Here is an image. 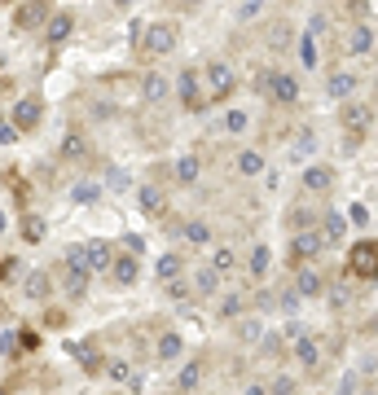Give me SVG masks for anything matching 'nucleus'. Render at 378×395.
<instances>
[{
	"label": "nucleus",
	"mask_w": 378,
	"mask_h": 395,
	"mask_svg": "<svg viewBox=\"0 0 378 395\" xmlns=\"http://www.w3.org/2000/svg\"><path fill=\"white\" fill-rule=\"evenodd\" d=\"M256 88H260L273 105H295V101H299V79L286 75V70H264Z\"/></svg>",
	"instance_id": "nucleus-1"
},
{
	"label": "nucleus",
	"mask_w": 378,
	"mask_h": 395,
	"mask_svg": "<svg viewBox=\"0 0 378 395\" xmlns=\"http://www.w3.org/2000/svg\"><path fill=\"white\" fill-rule=\"evenodd\" d=\"M347 273L361 277V281H374L378 277V242H369V237H365V242L352 246L347 251Z\"/></svg>",
	"instance_id": "nucleus-2"
},
{
	"label": "nucleus",
	"mask_w": 378,
	"mask_h": 395,
	"mask_svg": "<svg viewBox=\"0 0 378 395\" xmlns=\"http://www.w3.org/2000/svg\"><path fill=\"white\" fill-rule=\"evenodd\" d=\"M339 119H343L347 141H352V145H361V141H365V132H369V123H374V110H369L365 101H347L343 110H339Z\"/></svg>",
	"instance_id": "nucleus-3"
},
{
	"label": "nucleus",
	"mask_w": 378,
	"mask_h": 395,
	"mask_svg": "<svg viewBox=\"0 0 378 395\" xmlns=\"http://www.w3.org/2000/svg\"><path fill=\"white\" fill-rule=\"evenodd\" d=\"M172 44H176V26H172V22L145 26V40H141V53H145V58H163V53H172Z\"/></svg>",
	"instance_id": "nucleus-4"
},
{
	"label": "nucleus",
	"mask_w": 378,
	"mask_h": 395,
	"mask_svg": "<svg viewBox=\"0 0 378 395\" xmlns=\"http://www.w3.org/2000/svg\"><path fill=\"white\" fill-rule=\"evenodd\" d=\"M207 101H224L233 93V66L229 62H207Z\"/></svg>",
	"instance_id": "nucleus-5"
},
{
	"label": "nucleus",
	"mask_w": 378,
	"mask_h": 395,
	"mask_svg": "<svg viewBox=\"0 0 378 395\" xmlns=\"http://www.w3.org/2000/svg\"><path fill=\"white\" fill-rule=\"evenodd\" d=\"M321 233L317 228H304V233H295L290 237V259H295V268H304V263L313 259V255H321Z\"/></svg>",
	"instance_id": "nucleus-6"
},
{
	"label": "nucleus",
	"mask_w": 378,
	"mask_h": 395,
	"mask_svg": "<svg viewBox=\"0 0 378 395\" xmlns=\"http://www.w3.org/2000/svg\"><path fill=\"white\" fill-rule=\"evenodd\" d=\"M181 101H185V110H203L207 105V93L198 88V70H181Z\"/></svg>",
	"instance_id": "nucleus-7"
},
{
	"label": "nucleus",
	"mask_w": 378,
	"mask_h": 395,
	"mask_svg": "<svg viewBox=\"0 0 378 395\" xmlns=\"http://www.w3.org/2000/svg\"><path fill=\"white\" fill-rule=\"evenodd\" d=\"M321 285H325V281H321V273L304 263V268L295 273V299H317V295H321Z\"/></svg>",
	"instance_id": "nucleus-8"
},
{
	"label": "nucleus",
	"mask_w": 378,
	"mask_h": 395,
	"mask_svg": "<svg viewBox=\"0 0 378 395\" xmlns=\"http://www.w3.org/2000/svg\"><path fill=\"white\" fill-rule=\"evenodd\" d=\"M295 360L304 364L308 374H317V369H321V342H317V338H308V334H304V338H295Z\"/></svg>",
	"instance_id": "nucleus-9"
},
{
	"label": "nucleus",
	"mask_w": 378,
	"mask_h": 395,
	"mask_svg": "<svg viewBox=\"0 0 378 395\" xmlns=\"http://www.w3.org/2000/svg\"><path fill=\"white\" fill-rule=\"evenodd\" d=\"M369 48H374V31H369L365 22H357V26L347 31V53H352V58H365Z\"/></svg>",
	"instance_id": "nucleus-10"
},
{
	"label": "nucleus",
	"mask_w": 378,
	"mask_h": 395,
	"mask_svg": "<svg viewBox=\"0 0 378 395\" xmlns=\"http://www.w3.org/2000/svg\"><path fill=\"white\" fill-rule=\"evenodd\" d=\"M36 123H40V101H36V97H22V101L14 105V127L27 132V127H36Z\"/></svg>",
	"instance_id": "nucleus-11"
},
{
	"label": "nucleus",
	"mask_w": 378,
	"mask_h": 395,
	"mask_svg": "<svg viewBox=\"0 0 378 395\" xmlns=\"http://www.w3.org/2000/svg\"><path fill=\"white\" fill-rule=\"evenodd\" d=\"M110 246L106 242H93V246H84V268H88V277L93 273H102V268H110Z\"/></svg>",
	"instance_id": "nucleus-12"
},
{
	"label": "nucleus",
	"mask_w": 378,
	"mask_h": 395,
	"mask_svg": "<svg viewBox=\"0 0 378 395\" xmlns=\"http://www.w3.org/2000/svg\"><path fill=\"white\" fill-rule=\"evenodd\" d=\"M141 97H145V105H163L167 101V79L163 75H145L141 79Z\"/></svg>",
	"instance_id": "nucleus-13"
},
{
	"label": "nucleus",
	"mask_w": 378,
	"mask_h": 395,
	"mask_svg": "<svg viewBox=\"0 0 378 395\" xmlns=\"http://www.w3.org/2000/svg\"><path fill=\"white\" fill-rule=\"evenodd\" d=\"M335 184V167H308L304 172V189L308 194H325Z\"/></svg>",
	"instance_id": "nucleus-14"
},
{
	"label": "nucleus",
	"mask_w": 378,
	"mask_h": 395,
	"mask_svg": "<svg viewBox=\"0 0 378 395\" xmlns=\"http://www.w3.org/2000/svg\"><path fill=\"white\" fill-rule=\"evenodd\" d=\"M343 233H347V216H339V211H325V220H321V242H343Z\"/></svg>",
	"instance_id": "nucleus-15"
},
{
	"label": "nucleus",
	"mask_w": 378,
	"mask_h": 395,
	"mask_svg": "<svg viewBox=\"0 0 378 395\" xmlns=\"http://www.w3.org/2000/svg\"><path fill=\"white\" fill-rule=\"evenodd\" d=\"M14 22L22 26V31H31V26H40V22H48V5H22V9L14 14Z\"/></svg>",
	"instance_id": "nucleus-16"
},
{
	"label": "nucleus",
	"mask_w": 378,
	"mask_h": 395,
	"mask_svg": "<svg viewBox=\"0 0 378 395\" xmlns=\"http://www.w3.org/2000/svg\"><path fill=\"white\" fill-rule=\"evenodd\" d=\"M233 268H238L233 246H216V251H211V273H216V277H229Z\"/></svg>",
	"instance_id": "nucleus-17"
},
{
	"label": "nucleus",
	"mask_w": 378,
	"mask_h": 395,
	"mask_svg": "<svg viewBox=\"0 0 378 395\" xmlns=\"http://www.w3.org/2000/svg\"><path fill=\"white\" fill-rule=\"evenodd\" d=\"M325 88H330V97H352V93H357V75H347V70H335V75H330V84H325Z\"/></svg>",
	"instance_id": "nucleus-18"
},
{
	"label": "nucleus",
	"mask_w": 378,
	"mask_h": 395,
	"mask_svg": "<svg viewBox=\"0 0 378 395\" xmlns=\"http://www.w3.org/2000/svg\"><path fill=\"white\" fill-rule=\"evenodd\" d=\"M154 352H159V360L167 364V360H176V356L185 352V342H181V334H172V330H167V334L159 338V347H154Z\"/></svg>",
	"instance_id": "nucleus-19"
},
{
	"label": "nucleus",
	"mask_w": 378,
	"mask_h": 395,
	"mask_svg": "<svg viewBox=\"0 0 378 395\" xmlns=\"http://www.w3.org/2000/svg\"><path fill=\"white\" fill-rule=\"evenodd\" d=\"M62 290H66L70 299H80L84 290H88V277H84V273H75V268H62Z\"/></svg>",
	"instance_id": "nucleus-20"
},
{
	"label": "nucleus",
	"mask_w": 378,
	"mask_h": 395,
	"mask_svg": "<svg viewBox=\"0 0 378 395\" xmlns=\"http://www.w3.org/2000/svg\"><path fill=\"white\" fill-rule=\"evenodd\" d=\"M181 233H185V242H189V246H207V242H211V228H207L203 220H189Z\"/></svg>",
	"instance_id": "nucleus-21"
},
{
	"label": "nucleus",
	"mask_w": 378,
	"mask_h": 395,
	"mask_svg": "<svg viewBox=\"0 0 378 395\" xmlns=\"http://www.w3.org/2000/svg\"><path fill=\"white\" fill-rule=\"evenodd\" d=\"M115 281H119V285H132V281H137V259H132V255H119V259H115Z\"/></svg>",
	"instance_id": "nucleus-22"
},
{
	"label": "nucleus",
	"mask_w": 378,
	"mask_h": 395,
	"mask_svg": "<svg viewBox=\"0 0 378 395\" xmlns=\"http://www.w3.org/2000/svg\"><path fill=\"white\" fill-rule=\"evenodd\" d=\"M198 172H203V163H198L194 154H185L181 163H176V180H181V184H194V180H198Z\"/></svg>",
	"instance_id": "nucleus-23"
},
{
	"label": "nucleus",
	"mask_w": 378,
	"mask_h": 395,
	"mask_svg": "<svg viewBox=\"0 0 378 395\" xmlns=\"http://www.w3.org/2000/svg\"><path fill=\"white\" fill-rule=\"evenodd\" d=\"M238 172H242V176H260V172H264V158H260L256 149H242V154H238Z\"/></svg>",
	"instance_id": "nucleus-24"
},
{
	"label": "nucleus",
	"mask_w": 378,
	"mask_h": 395,
	"mask_svg": "<svg viewBox=\"0 0 378 395\" xmlns=\"http://www.w3.org/2000/svg\"><path fill=\"white\" fill-rule=\"evenodd\" d=\"M66 36H70V14H53V18H48V40L62 44Z\"/></svg>",
	"instance_id": "nucleus-25"
},
{
	"label": "nucleus",
	"mask_w": 378,
	"mask_h": 395,
	"mask_svg": "<svg viewBox=\"0 0 378 395\" xmlns=\"http://www.w3.org/2000/svg\"><path fill=\"white\" fill-rule=\"evenodd\" d=\"M84 154H88L84 137H80V132H66V141H62V158H70V163H75V158H84Z\"/></svg>",
	"instance_id": "nucleus-26"
},
{
	"label": "nucleus",
	"mask_w": 378,
	"mask_h": 395,
	"mask_svg": "<svg viewBox=\"0 0 378 395\" xmlns=\"http://www.w3.org/2000/svg\"><path fill=\"white\" fill-rule=\"evenodd\" d=\"M189 290H198V295H216V273L211 268H198L194 281H189Z\"/></svg>",
	"instance_id": "nucleus-27"
},
{
	"label": "nucleus",
	"mask_w": 378,
	"mask_h": 395,
	"mask_svg": "<svg viewBox=\"0 0 378 395\" xmlns=\"http://www.w3.org/2000/svg\"><path fill=\"white\" fill-rule=\"evenodd\" d=\"M260 356L264 360H282V334H264L260 338Z\"/></svg>",
	"instance_id": "nucleus-28"
},
{
	"label": "nucleus",
	"mask_w": 378,
	"mask_h": 395,
	"mask_svg": "<svg viewBox=\"0 0 378 395\" xmlns=\"http://www.w3.org/2000/svg\"><path fill=\"white\" fill-rule=\"evenodd\" d=\"M268 263H273V259H268V246H256V251H251V277L260 281V277L268 273Z\"/></svg>",
	"instance_id": "nucleus-29"
},
{
	"label": "nucleus",
	"mask_w": 378,
	"mask_h": 395,
	"mask_svg": "<svg viewBox=\"0 0 378 395\" xmlns=\"http://www.w3.org/2000/svg\"><path fill=\"white\" fill-rule=\"evenodd\" d=\"M181 277V255H163L159 259V281H176Z\"/></svg>",
	"instance_id": "nucleus-30"
},
{
	"label": "nucleus",
	"mask_w": 378,
	"mask_h": 395,
	"mask_svg": "<svg viewBox=\"0 0 378 395\" xmlns=\"http://www.w3.org/2000/svg\"><path fill=\"white\" fill-rule=\"evenodd\" d=\"M198 378H203V364L189 360V364L181 369V382H176V386H181V391H194V386H198Z\"/></svg>",
	"instance_id": "nucleus-31"
},
{
	"label": "nucleus",
	"mask_w": 378,
	"mask_h": 395,
	"mask_svg": "<svg viewBox=\"0 0 378 395\" xmlns=\"http://www.w3.org/2000/svg\"><path fill=\"white\" fill-rule=\"evenodd\" d=\"M141 206L149 211V216H159V211H163V194L154 189V184H145V189H141Z\"/></svg>",
	"instance_id": "nucleus-32"
},
{
	"label": "nucleus",
	"mask_w": 378,
	"mask_h": 395,
	"mask_svg": "<svg viewBox=\"0 0 378 395\" xmlns=\"http://www.w3.org/2000/svg\"><path fill=\"white\" fill-rule=\"evenodd\" d=\"M70 352H75V356H80V364H84V369H102V356H97V352L88 347V342H75V347H70Z\"/></svg>",
	"instance_id": "nucleus-33"
},
{
	"label": "nucleus",
	"mask_w": 378,
	"mask_h": 395,
	"mask_svg": "<svg viewBox=\"0 0 378 395\" xmlns=\"http://www.w3.org/2000/svg\"><path fill=\"white\" fill-rule=\"evenodd\" d=\"M27 295H31V299H44V295H48V273H31V277H27Z\"/></svg>",
	"instance_id": "nucleus-34"
},
{
	"label": "nucleus",
	"mask_w": 378,
	"mask_h": 395,
	"mask_svg": "<svg viewBox=\"0 0 378 395\" xmlns=\"http://www.w3.org/2000/svg\"><path fill=\"white\" fill-rule=\"evenodd\" d=\"M313 149H317V132L304 127V132L295 137V158H304V154H313Z\"/></svg>",
	"instance_id": "nucleus-35"
},
{
	"label": "nucleus",
	"mask_w": 378,
	"mask_h": 395,
	"mask_svg": "<svg viewBox=\"0 0 378 395\" xmlns=\"http://www.w3.org/2000/svg\"><path fill=\"white\" fill-rule=\"evenodd\" d=\"M290 224H295V233H304V228H313V224H317V216H313L308 206H295V216H290Z\"/></svg>",
	"instance_id": "nucleus-36"
},
{
	"label": "nucleus",
	"mask_w": 378,
	"mask_h": 395,
	"mask_svg": "<svg viewBox=\"0 0 378 395\" xmlns=\"http://www.w3.org/2000/svg\"><path fill=\"white\" fill-rule=\"evenodd\" d=\"M299 58H304V66H317V44H313V36L299 40Z\"/></svg>",
	"instance_id": "nucleus-37"
},
{
	"label": "nucleus",
	"mask_w": 378,
	"mask_h": 395,
	"mask_svg": "<svg viewBox=\"0 0 378 395\" xmlns=\"http://www.w3.org/2000/svg\"><path fill=\"white\" fill-rule=\"evenodd\" d=\"M347 303H352V290H347V285H335V290H330V307L339 312V307H347Z\"/></svg>",
	"instance_id": "nucleus-38"
},
{
	"label": "nucleus",
	"mask_w": 378,
	"mask_h": 395,
	"mask_svg": "<svg viewBox=\"0 0 378 395\" xmlns=\"http://www.w3.org/2000/svg\"><path fill=\"white\" fill-rule=\"evenodd\" d=\"M347 220H352V224H369V206H365V202H352V206H347Z\"/></svg>",
	"instance_id": "nucleus-39"
},
{
	"label": "nucleus",
	"mask_w": 378,
	"mask_h": 395,
	"mask_svg": "<svg viewBox=\"0 0 378 395\" xmlns=\"http://www.w3.org/2000/svg\"><path fill=\"white\" fill-rule=\"evenodd\" d=\"M242 307H246V299H242V295H229V299L220 303V316H238Z\"/></svg>",
	"instance_id": "nucleus-40"
},
{
	"label": "nucleus",
	"mask_w": 378,
	"mask_h": 395,
	"mask_svg": "<svg viewBox=\"0 0 378 395\" xmlns=\"http://www.w3.org/2000/svg\"><path fill=\"white\" fill-rule=\"evenodd\" d=\"M110 378H115V382H137V374H132V369L123 364V360H115V364H110Z\"/></svg>",
	"instance_id": "nucleus-41"
},
{
	"label": "nucleus",
	"mask_w": 378,
	"mask_h": 395,
	"mask_svg": "<svg viewBox=\"0 0 378 395\" xmlns=\"http://www.w3.org/2000/svg\"><path fill=\"white\" fill-rule=\"evenodd\" d=\"M268 395H295V378H277V382L268 386Z\"/></svg>",
	"instance_id": "nucleus-42"
},
{
	"label": "nucleus",
	"mask_w": 378,
	"mask_h": 395,
	"mask_svg": "<svg viewBox=\"0 0 378 395\" xmlns=\"http://www.w3.org/2000/svg\"><path fill=\"white\" fill-rule=\"evenodd\" d=\"M18 347H22V338H18V334H0V352H5V356H14Z\"/></svg>",
	"instance_id": "nucleus-43"
},
{
	"label": "nucleus",
	"mask_w": 378,
	"mask_h": 395,
	"mask_svg": "<svg viewBox=\"0 0 378 395\" xmlns=\"http://www.w3.org/2000/svg\"><path fill=\"white\" fill-rule=\"evenodd\" d=\"M97 198V184H80V189H75V202H93Z\"/></svg>",
	"instance_id": "nucleus-44"
},
{
	"label": "nucleus",
	"mask_w": 378,
	"mask_h": 395,
	"mask_svg": "<svg viewBox=\"0 0 378 395\" xmlns=\"http://www.w3.org/2000/svg\"><path fill=\"white\" fill-rule=\"evenodd\" d=\"M224 123H229V132H242L246 127V115L242 110H229V119H224Z\"/></svg>",
	"instance_id": "nucleus-45"
},
{
	"label": "nucleus",
	"mask_w": 378,
	"mask_h": 395,
	"mask_svg": "<svg viewBox=\"0 0 378 395\" xmlns=\"http://www.w3.org/2000/svg\"><path fill=\"white\" fill-rule=\"evenodd\" d=\"M339 395H357V374H343V382H339Z\"/></svg>",
	"instance_id": "nucleus-46"
},
{
	"label": "nucleus",
	"mask_w": 378,
	"mask_h": 395,
	"mask_svg": "<svg viewBox=\"0 0 378 395\" xmlns=\"http://www.w3.org/2000/svg\"><path fill=\"white\" fill-rule=\"evenodd\" d=\"M27 237H31V242H40V237H44V220H27Z\"/></svg>",
	"instance_id": "nucleus-47"
},
{
	"label": "nucleus",
	"mask_w": 378,
	"mask_h": 395,
	"mask_svg": "<svg viewBox=\"0 0 378 395\" xmlns=\"http://www.w3.org/2000/svg\"><path fill=\"white\" fill-rule=\"evenodd\" d=\"M242 338H251V342H256V338H264V330H260L256 321H246V325H242Z\"/></svg>",
	"instance_id": "nucleus-48"
},
{
	"label": "nucleus",
	"mask_w": 378,
	"mask_h": 395,
	"mask_svg": "<svg viewBox=\"0 0 378 395\" xmlns=\"http://www.w3.org/2000/svg\"><path fill=\"white\" fill-rule=\"evenodd\" d=\"M123 246H128V255H132V259H137V251H141V246H145V242H141V233H132V237H128V242H123Z\"/></svg>",
	"instance_id": "nucleus-49"
},
{
	"label": "nucleus",
	"mask_w": 378,
	"mask_h": 395,
	"mask_svg": "<svg viewBox=\"0 0 378 395\" xmlns=\"http://www.w3.org/2000/svg\"><path fill=\"white\" fill-rule=\"evenodd\" d=\"M14 141V123H0V145H9Z\"/></svg>",
	"instance_id": "nucleus-50"
},
{
	"label": "nucleus",
	"mask_w": 378,
	"mask_h": 395,
	"mask_svg": "<svg viewBox=\"0 0 378 395\" xmlns=\"http://www.w3.org/2000/svg\"><path fill=\"white\" fill-rule=\"evenodd\" d=\"M264 391H268V386H246V395H264Z\"/></svg>",
	"instance_id": "nucleus-51"
},
{
	"label": "nucleus",
	"mask_w": 378,
	"mask_h": 395,
	"mask_svg": "<svg viewBox=\"0 0 378 395\" xmlns=\"http://www.w3.org/2000/svg\"><path fill=\"white\" fill-rule=\"evenodd\" d=\"M374 101H378V75H374Z\"/></svg>",
	"instance_id": "nucleus-52"
},
{
	"label": "nucleus",
	"mask_w": 378,
	"mask_h": 395,
	"mask_svg": "<svg viewBox=\"0 0 378 395\" xmlns=\"http://www.w3.org/2000/svg\"><path fill=\"white\" fill-rule=\"evenodd\" d=\"M0 395H5V391H0Z\"/></svg>",
	"instance_id": "nucleus-53"
}]
</instances>
